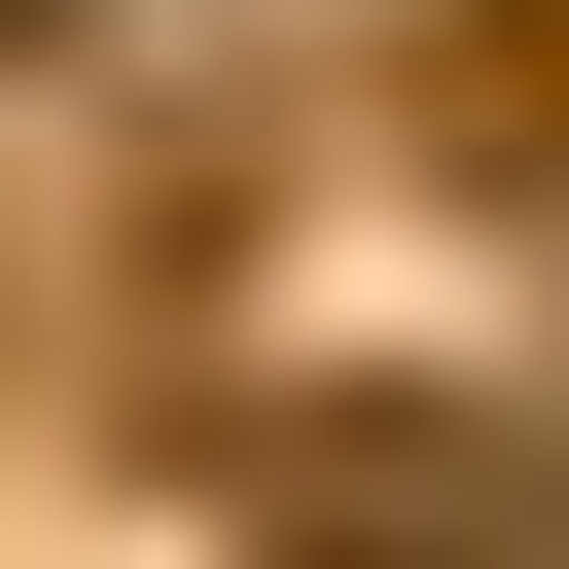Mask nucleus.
I'll use <instances>...</instances> for the list:
<instances>
[{
    "mask_svg": "<svg viewBox=\"0 0 569 569\" xmlns=\"http://www.w3.org/2000/svg\"><path fill=\"white\" fill-rule=\"evenodd\" d=\"M249 533H320V569H533L569 498H533V427H462V391H284Z\"/></svg>",
    "mask_w": 569,
    "mask_h": 569,
    "instance_id": "nucleus-1",
    "label": "nucleus"
}]
</instances>
